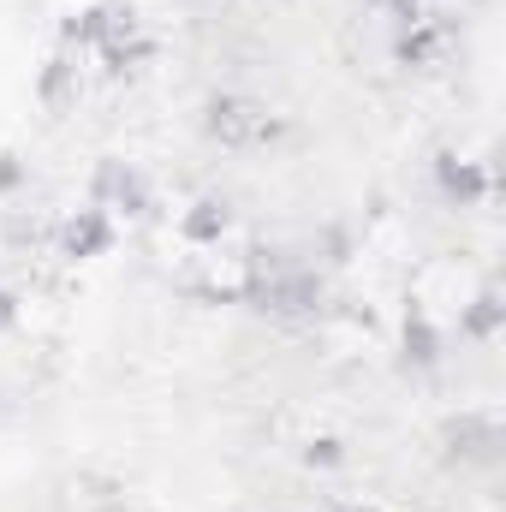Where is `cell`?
<instances>
[{"label":"cell","mask_w":506,"mask_h":512,"mask_svg":"<svg viewBox=\"0 0 506 512\" xmlns=\"http://www.w3.org/2000/svg\"><path fill=\"white\" fill-rule=\"evenodd\" d=\"M405 346H411V358H417V364H429V358H435V334H429V322H423V316H411V322H405Z\"/></svg>","instance_id":"obj_7"},{"label":"cell","mask_w":506,"mask_h":512,"mask_svg":"<svg viewBox=\"0 0 506 512\" xmlns=\"http://www.w3.org/2000/svg\"><path fill=\"white\" fill-rule=\"evenodd\" d=\"M441 185H447L453 197H465V203H477V197L489 191V179H483L471 161H459V155H441Z\"/></svg>","instance_id":"obj_3"},{"label":"cell","mask_w":506,"mask_h":512,"mask_svg":"<svg viewBox=\"0 0 506 512\" xmlns=\"http://www.w3.org/2000/svg\"><path fill=\"white\" fill-rule=\"evenodd\" d=\"M393 54H399V66H429V60L441 54V30H435V24H417V18H411V30L399 36V48H393Z\"/></svg>","instance_id":"obj_2"},{"label":"cell","mask_w":506,"mask_h":512,"mask_svg":"<svg viewBox=\"0 0 506 512\" xmlns=\"http://www.w3.org/2000/svg\"><path fill=\"white\" fill-rule=\"evenodd\" d=\"M96 251H108V221L102 215H78L66 227V256H96Z\"/></svg>","instance_id":"obj_4"},{"label":"cell","mask_w":506,"mask_h":512,"mask_svg":"<svg viewBox=\"0 0 506 512\" xmlns=\"http://www.w3.org/2000/svg\"><path fill=\"white\" fill-rule=\"evenodd\" d=\"M209 131L221 137V143H262V137H274V120L256 108V102H245V96H215L209 102Z\"/></svg>","instance_id":"obj_1"},{"label":"cell","mask_w":506,"mask_h":512,"mask_svg":"<svg viewBox=\"0 0 506 512\" xmlns=\"http://www.w3.org/2000/svg\"><path fill=\"white\" fill-rule=\"evenodd\" d=\"M185 233H191V239L227 233V209H221V203H197V215H185Z\"/></svg>","instance_id":"obj_6"},{"label":"cell","mask_w":506,"mask_h":512,"mask_svg":"<svg viewBox=\"0 0 506 512\" xmlns=\"http://www.w3.org/2000/svg\"><path fill=\"white\" fill-rule=\"evenodd\" d=\"M12 316H18V304H12V292H0V328H6Z\"/></svg>","instance_id":"obj_8"},{"label":"cell","mask_w":506,"mask_h":512,"mask_svg":"<svg viewBox=\"0 0 506 512\" xmlns=\"http://www.w3.org/2000/svg\"><path fill=\"white\" fill-rule=\"evenodd\" d=\"M262 304H274V310H304V304H316V286H310V280H274V286H262Z\"/></svg>","instance_id":"obj_5"}]
</instances>
